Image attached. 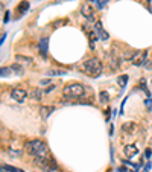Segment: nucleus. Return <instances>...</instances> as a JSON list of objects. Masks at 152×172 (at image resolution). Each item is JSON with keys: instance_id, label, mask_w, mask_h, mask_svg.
<instances>
[{"instance_id": "obj_1", "label": "nucleus", "mask_w": 152, "mask_h": 172, "mask_svg": "<svg viewBox=\"0 0 152 172\" xmlns=\"http://www.w3.org/2000/svg\"><path fill=\"white\" fill-rule=\"evenodd\" d=\"M24 148H26V151L31 155H34L35 158H46V157H49L47 145L43 140H38V139L31 140V142H28L26 145H24Z\"/></svg>"}, {"instance_id": "obj_2", "label": "nucleus", "mask_w": 152, "mask_h": 172, "mask_svg": "<svg viewBox=\"0 0 152 172\" xmlns=\"http://www.w3.org/2000/svg\"><path fill=\"white\" fill-rule=\"evenodd\" d=\"M62 94L68 99H78L85 94V87L82 84H68L62 88Z\"/></svg>"}, {"instance_id": "obj_3", "label": "nucleus", "mask_w": 152, "mask_h": 172, "mask_svg": "<svg viewBox=\"0 0 152 172\" xmlns=\"http://www.w3.org/2000/svg\"><path fill=\"white\" fill-rule=\"evenodd\" d=\"M84 70L87 75L93 76V78H97L100 73H102V63H100L97 58H90L84 63Z\"/></svg>"}, {"instance_id": "obj_4", "label": "nucleus", "mask_w": 152, "mask_h": 172, "mask_svg": "<svg viewBox=\"0 0 152 172\" xmlns=\"http://www.w3.org/2000/svg\"><path fill=\"white\" fill-rule=\"evenodd\" d=\"M146 57H147V51H138V52H135V55L131 61L134 66H141L143 63H146Z\"/></svg>"}, {"instance_id": "obj_5", "label": "nucleus", "mask_w": 152, "mask_h": 172, "mask_svg": "<svg viewBox=\"0 0 152 172\" xmlns=\"http://www.w3.org/2000/svg\"><path fill=\"white\" fill-rule=\"evenodd\" d=\"M11 96L14 97L17 102H23V101L28 97V91L23 90V88H14V90L11 91Z\"/></svg>"}, {"instance_id": "obj_6", "label": "nucleus", "mask_w": 152, "mask_h": 172, "mask_svg": "<svg viewBox=\"0 0 152 172\" xmlns=\"http://www.w3.org/2000/svg\"><path fill=\"white\" fill-rule=\"evenodd\" d=\"M81 12H82V15L87 18V20H94V9L91 8V5L90 3H84L82 6H81Z\"/></svg>"}, {"instance_id": "obj_7", "label": "nucleus", "mask_w": 152, "mask_h": 172, "mask_svg": "<svg viewBox=\"0 0 152 172\" xmlns=\"http://www.w3.org/2000/svg\"><path fill=\"white\" fill-rule=\"evenodd\" d=\"M94 29H96V32H97V38L104 40V41H107V40L110 38L108 32L102 28V23H100V21H96V23H94Z\"/></svg>"}, {"instance_id": "obj_8", "label": "nucleus", "mask_w": 152, "mask_h": 172, "mask_svg": "<svg viewBox=\"0 0 152 172\" xmlns=\"http://www.w3.org/2000/svg\"><path fill=\"white\" fill-rule=\"evenodd\" d=\"M123 154L126 157H134L135 154H138V148L135 145H126L125 148H123Z\"/></svg>"}, {"instance_id": "obj_9", "label": "nucleus", "mask_w": 152, "mask_h": 172, "mask_svg": "<svg viewBox=\"0 0 152 172\" xmlns=\"http://www.w3.org/2000/svg\"><path fill=\"white\" fill-rule=\"evenodd\" d=\"M38 49H40V52H41V55L43 57H46L47 55V51H49V38H41L40 41H38Z\"/></svg>"}, {"instance_id": "obj_10", "label": "nucleus", "mask_w": 152, "mask_h": 172, "mask_svg": "<svg viewBox=\"0 0 152 172\" xmlns=\"http://www.w3.org/2000/svg\"><path fill=\"white\" fill-rule=\"evenodd\" d=\"M122 131L126 133V134L134 133V131H135V124H134V122H126V124L122 125Z\"/></svg>"}, {"instance_id": "obj_11", "label": "nucleus", "mask_w": 152, "mask_h": 172, "mask_svg": "<svg viewBox=\"0 0 152 172\" xmlns=\"http://www.w3.org/2000/svg\"><path fill=\"white\" fill-rule=\"evenodd\" d=\"M53 111H55L53 107H41V108H40V114H41L43 119H47V117L52 114Z\"/></svg>"}, {"instance_id": "obj_12", "label": "nucleus", "mask_w": 152, "mask_h": 172, "mask_svg": "<svg viewBox=\"0 0 152 172\" xmlns=\"http://www.w3.org/2000/svg\"><path fill=\"white\" fill-rule=\"evenodd\" d=\"M29 9V2H21L20 5H18V8H17V18L24 12V11H28Z\"/></svg>"}, {"instance_id": "obj_13", "label": "nucleus", "mask_w": 152, "mask_h": 172, "mask_svg": "<svg viewBox=\"0 0 152 172\" xmlns=\"http://www.w3.org/2000/svg\"><path fill=\"white\" fill-rule=\"evenodd\" d=\"M0 172H23L21 169H17L9 164H0Z\"/></svg>"}, {"instance_id": "obj_14", "label": "nucleus", "mask_w": 152, "mask_h": 172, "mask_svg": "<svg viewBox=\"0 0 152 172\" xmlns=\"http://www.w3.org/2000/svg\"><path fill=\"white\" fill-rule=\"evenodd\" d=\"M99 101L102 102V104H107V102L110 101V94H108V91H105V90H104V91H100V93H99Z\"/></svg>"}, {"instance_id": "obj_15", "label": "nucleus", "mask_w": 152, "mask_h": 172, "mask_svg": "<svg viewBox=\"0 0 152 172\" xmlns=\"http://www.w3.org/2000/svg\"><path fill=\"white\" fill-rule=\"evenodd\" d=\"M91 2L94 3V6L97 9H102V8H105V5L110 2V0H91Z\"/></svg>"}, {"instance_id": "obj_16", "label": "nucleus", "mask_w": 152, "mask_h": 172, "mask_svg": "<svg viewBox=\"0 0 152 172\" xmlns=\"http://www.w3.org/2000/svg\"><path fill=\"white\" fill-rule=\"evenodd\" d=\"M31 96H32V99L41 101V90H38V88H34V90L31 91Z\"/></svg>"}, {"instance_id": "obj_17", "label": "nucleus", "mask_w": 152, "mask_h": 172, "mask_svg": "<svg viewBox=\"0 0 152 172\" xmlns=\"http://www.w3.org/2000/svg\"><path fill=\"white\" fill-rule=\"evenodd\" d=\"M126 82H128V76H126V75H122V76H119V78H117V84H119L122 88L126 85Z\"/></svg>"}, {"instance_id": "obj_18", "label": "nucleus", "mask_w": 152, "mask_h": 172, "mask_svg": "<svg viewBox=\"0 0 152 172\" xmlns=\"http://www.w3.org/2000/svg\"><path fill=\"white\" fill-rule=\"evenodd\" d=\"M11 73H12L11 67H2V69H0V76H9Z\"/></svg>"}, {"instance_id": "obj_19", "label": "nucleus", "mask_w": 152, "mask_h": 172, "mask_svg": "<svg viewBox=\"0 0 152 172\" xmlns=\"http://www.w3.org/2000/svg\"><path fill=\"white\" fill-rule=\"evenodd\" d=\"M15 60H17V61H21V63H32V58L23 57V55H15Z\"/></svg>"}, {"instance_id": "obj_20", "label": "nucleus", "mask_w": 152, "mask_h": 172, "mask_svg": "<svg viewBox=\"0 0 152 172\" xmlns=\"http://www.w3.org/2000/svg\"><path fill=\"white\" fill-rule=\"evenodd\" d=\"M11 69H12V72L17 73V75H21V73H23V69H21V66H18V64H14Z\"/></svg>"}, {"instance_id": "obj_21", "label": "nucleus", "mask_w": 152, "mask_h": 172, "mask_svg": "<svg viewBox=\"0 0 152 172\" xmlns=\"http://www.w3.org/2000/svg\"><path fill=\"white\" fill-rule=\"evenodd\" d=\"M47 75H52V76H56V75H64V72H59V70H49Z\"/></svg>"}, {"instance_id": "obj_22", "label": "nucleus", "mask_w": 152, "mask_h": 172, "mask_svg": "<svg viewBox=\"0 0 152 172\" xmlns=\"http://www.w3.org/2000/svg\"><path fill=\"white\" fill-rule=\"evenodd\" d=\"M90 40H91V47H93V41H94V40H97V37H96L93 32H90Z\"/></svg>"}, {"instance_id": "obj_23", "label": "nucleus", "mask_w": 152, "mask_h": 172, "mask_svg": "<svg viewBox=\"0 0 152 172\" xmlns=\"http://www.w3.org/2000/svg\"><path fill=\"white\" fill-rule=\"evenodd\" d=\"M144 104H146V107H147V108H150V97H149V96H147V99H146V102H144Z\"/></svg>"}, {"instance_id": "obj_24", "label": "nucleus", "mask_w": 152, "mask_h": 172, "mask_svg": "<svg viewBox=\"0 0 152 172\" xmlns=\"http://www.w3.org/2000/svg\"><path fill=\"white\" fill-rule=\"evenodd\" d=\"M53 88H55V85H49V87L46 88V93H49V91H52Z\"/></svg>"}, {"instance_id": "obj_25", "label": "nucleus", "mask_w": 152, "mask_h": 172, "mask_svg": "<svg viewBox=\"0 0 152 172\" xmlns=\"http://www.w3.org/2000/svg\"><path fill=\"white\" fill-rule=\"evenodd\" d=\"M116 172H126V169H125V167H123V166H122V167H119V169H117V170H116Z\"/></svg>"}, {"instance_id": "obj_26", "label": "nucleus", "mask_w": 152, "mask_h": 172, "mask_svg": "<svg viewBox=\"0 0 152 172\" xmlns=\"http://www.w3.org/2000/svg\"><path fill=\"white\" fill-rule=\"evenodd\" d=\"M144 155H146V158H149V155H150V151H149V149H146V152H144Z\"/></svg>"}, {"instance_id": "obj_27", "label": "nucleus", "mask_w": 152, "mask_h": 172, "mask_svg": "<svg viewBox=\"0 0 152 172\" xmlns=\"http://www.w3.org/2000/svg\"><path fill=\"white\" fill-rule=\"evenodd\" d=\"M9 20V12H6V15H5V21H8Z\"/></svg>"}, {"instance_id": "obj_28", "label": "nucleus", "mask_w": 152, "mask_h": 172, "mask_svg": "<svg viewBox=\"0 0 152 172\" xmlns=\"http://www.w3.org/2000/svg\"><path fill=\"white\" fill-rule=\"evenodd\" d=\"M41 84H43V85H46V84H49V81H47V79H43V81H41Z\"/></svg>"}]
</instances>
